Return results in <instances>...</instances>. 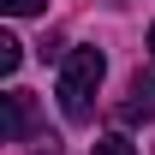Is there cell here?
Wrapping results in <instances>:
<instances>
[{
  "label": "cell",
  "instance_id": "obj_3",
  "mask_svg": "<svg viewBox=\"0 0 155 155\" xmlns=\"http://www.w3.org/2000/svg\"><path fill=\"white\" fill-rule=\"evenodd\" d=\"M30 131H36V114H30V96H24V90H12V96H6V137H12V143H24Z\"/></svg>",
  "mask_w": 155,
  "mask_h": 155
},
{
  "label": "cell",
  "instance_id": "obj_1",
  "mask_svg": "<svg viewBox=\"0 0 155 155\" xmlns=\"http://www.w3.org/2000/svg\"><path fill=\"white\" fill-rule=\"evenodd\" d=\"M101 72H107L101 48H72V54H66V66H60V114L72 119V125H84V119L96 114Z\"/></svg>",
  "mask_w": 155,
  "mask_h": 155
},
{
  "label": "cell",
  "instance_id": "obj_5",
  "mask_svg": "<svg viewBox=\"0 0 155 155\" xmlns=\"http://www.w3.org/2000/svg\"><path fill=\"white\" fill-rule=\"evenodd\" d=\"M90 155H137V149H131V143H125V137H101V143H96V149H90Z\"/></svg>",
  "mask_w": 155,
  "mask_h": 155
},
{
  "label": "cell",
  "instance_id": "obj_6",
  "mask_svg": "<svg viewBox=\"0 0 155 155\" xmlns=\"http://www.w3.org/2000/svg\"><path fill=\"white\" fill-rule=\"evenodd\" d=\"M42 6H48V0H6V12H12V18H30V12H42Z\"/></svg>",
  "mask_w": 155,
  "mask_h": 155
},
{
  "label": "cell",
  "instance_id": "obj_7",
  "mask_svg": "<svg viewBox=\"0 0 155 155\" xmlns=\"http://www.w3.org/2000/svg\"><path fill=\"white\" fill-rule=\"evenodd\" d=\"M149 54H155V24H149Z\"/></svg>",
  "mask_w": 155,
  "mask_h": 155
},
{
  "label": "cell",
  "instance_id": "obj_2",
  "mask_svg": "<svg viewBox=\"0 0 155 155\" xmlns=\"http://www.w3.org/2000/svg\"><path fill=\"white\" fill-rule=\"evenodd\" d=\"M125 125H137V119H155V72H137L131 78V90H125V101L114 107Z\"/></svg>",
  "mask_w": 155,
  "mask_h": 155
},
{
  "label": "cell",
  "instance_id": "obj_4",
  "mask_svg": "<svg viewBox=\"0 0 155 155\" xmlns=\"http://www.w3.org/2000/svg\"><path fill=\"white\" fill-rule=\"evenodd\" d=\"M18 60H24V42H18V36H0V72L12 78V72H18Z\"/></svg>",
  "mask_w": 155,
  "mask_h": 155
}]
</instances>
